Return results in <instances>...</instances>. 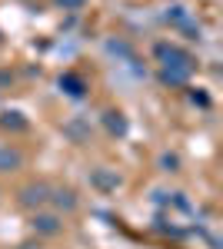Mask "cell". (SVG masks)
Masks as SVG:
<instances>
[{"instance_id": "obj_1", "label": "cell", "mask_w": 223, "mask_h": 249, "mask_svg": "<svg viewBox=\"0 0 223 249\" xmlns=\"http://www.w3.org/2000/svg\"><path fill=\"white\" fill-rule=\"evenodd\" d=\"M157 57L163 60V80L167 83H186V77L193 73V57L183 53V50H177V47L160 43L157 47Z\"/></svg>"}, {"instance_id": "obj_2", "label": "cell", "mask_w": 223, "mask_h": 249, "mask_svg": "<svg viewBox=\"0 0 223 249\" xmlns=\"http://www.w3.org/2000/svg\"><path fill=\"white\" fill-rule=\"evenodd\" d=\"M20 203H23V206H43V203H50V186H47V183H30V186H23V190H20Z\"/></svg>"}, {"instance_id": "obj_3", "label": "cell", "mask_w": 223, "mask_h": 249, "mask_svg": "<svg viewBox=\"0 0 223 249\" xmlns=\"http://www.w3.org/2000/svg\"><path fill=\"white\" fill-rule=\"evenodd\" d=\"M23 166V156L17 153V150H10V146H3L0 143V173H14Z\"/></svg>"}, {"instance_id": "obj_4", "label": "cell", "mask_w": 223, "mask_h": 249, "mask_svg": "<svg viewBox=\"0 0 223 249\" xmlns=\"http://www.w3.org/2000/svg\"><path fill=\"white\" fill-rule=\"evenodd\" d=\"M34 230L54 236V232H60V219L57 216H34Z\"/></svg>"}, {"instance_id": "obj_5", "label": "cell", "mask_w": 223, "mask_h": 249, "mask_svg": "<svg viewBox=\"0 0 223 249\" xmlns=\"http://www.w3.org/2000/svg\"><path fill=\"white\" fill-rule=\"evenodd\" d=\"M50 193H54V203H57V206H67V210H74V206H77L74 190H50Z\"/></svg>"}, {"instance_id": "obj_6", "label": "cell", "mask_w": 223, "mask_h": 249, "mask_svg": "<svg viewBox=\"0 0 223 249\" xmlns=\"http://www.w3.org/2000/svg\"><path fill=\"white\" fill-rule=\"evenodd\" d=\"M60 87H67V93H70V96H80V93H83V83H80L77 77H63V80H60Z\"/></svg>"}, {"instance_id": "obj_7", "label": "cell", "mask_w": 223, "mask_h": 249, "mask_svg": "<svg viewBox=\"0 0 223 249\" xmlns=\"http://www.w3.org/2000/svg\"><path fill=\"white\" fill-rule=\"evenodd\" d=\"M107 126H110L113 133H123V130H127V123L120 120V113H107Z\"/></svg>"}, {"instance_id": "obj_8", "label": "cell", "mask_w": 223, "mask_h": 249, "mask_svg": "<svg viewBox=\"0 0 223 249\" xmlns=\"http://www.w3.org/2000/svg\"><path fill=\"white\" fill-rule=\"evenodd\" d=\"M87 0H57V7H63V10H80Z\"/></svg>"}]
</instances>
